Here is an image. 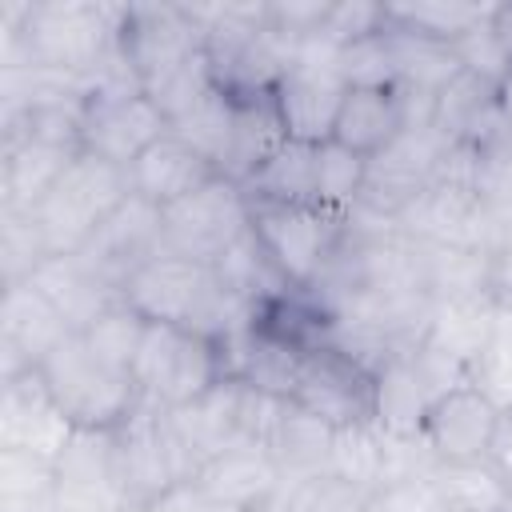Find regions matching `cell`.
<instances>
[{
  "label": "cell",
  "instance_id": "cell-9",
  "mask_svg": "<svg viewBox=\"0 0 512 512\" xmlns=\"http://www.w3.org/2000/svg\"><path fill=\"white\" fill-rule=\"evenodd\" d=\"M448 140L428 124V128H404L384 152L368 156L364 172V192H360V216L396 224L400 212L436 180V168L444 160Z\"/></svg>",
  "mask_w": 512,
  "mask_h": 512
},
{
  "label": "cell",
  "instance_id": "cell-23",
  "mask_svg": "<svg viewBox=\"0 0 512 512\" xmlns=\"http://www.w3.org/2000/svg\"><path fill=\"white\" fill-rule=\"evenodd\" d=\"M80 152H84L80 144H60V140H44V136L4 140V148H0V208L32 212L56 188V180L72 168V160Z\"/></svg>",
  "mask_w": 512,
  "mask_h": 512
},
{
  "label": "cell",
  "instance_id": "cell-38",
  "mask_svg": "<svg viewBox=\"0 0 512 512\" xmlns=\"http://www.w3.org/2000/svg\"><path fill=\"white\" fill-rule=\"evenodd\" d=\"M364 172H368V156L328 140L320 144V164H316V188H320V208L352 216L360 208V192H364Z\"/></svg>",
  "mask_w": 512,
  "mask_h": 512
},
{
  "label": "cell",
  "instance_id": "cell-42",
  "mask_svg": "<svg viewBox=\"0 0 512 512\" xmlns=\"http://www.w3.org/2000/svg\"><path fill=\"white\" fill-rule=\"evenodd\" d=\"M232 116H236V100H232L224 88H216V92L204 96L188 116H180V120L172 124V132H176L180 140H188L196 152H204V156L220 168V160H224V152H228V136H232Z\"/></svg>",
  "mask_w": 512,
  "mask_h": 512
},
{
  "label": "cell",
  "instance_id": "cell-25",
  "mask_svg": "<svg viewBox=\"0 0 512 512\" xmlns=\"http://www.w3.org/2000/svg\"><path fill=\"white\" fill-rule=\"evenodd\" d=\"M28 284L40 288V292L52 300V308L68 320L72 332H84L104 308H112L116 300H124V296H120L108 280H100L76 252H68V256H48V260L32 272Z\"/></svg>",
  "mask_w": 512,
  "mask_h": 512
},
{
  "label": "cell",
  "instance_id": "cell-10",
  "mask_svg": "<svg viewBox=\"0 0 512 512\" xmlns=\"http://www.w3.org/2000/svg\"><path fill=\"white\" fill-rule=\"evenodd\" d=\"M116 440H120V468L136 508L168 492L172 484H184L196 476V460L184 448L180 432L172 428L168 408L140 400L136 412L116 428Z\"/></svg>",
  "mask_w": 512,
  "mask_h": 512
},
{
  "label": "cell",
  "instance_id": "cell-40",
  "mask_svg": "<svg viewBox=\"0 0 512 512\" xmlns=\"http://www.w3.org/2000/svg\"><path fill=\"white\" fill-rule=\"evenodd\" d=\"M220 84H216V72H212V60L208 52L200 48L196 56H188L184 64H176L168 76H160L156 84H148V100L164 112L168 124H176L180 116H188L204 96H212Z\"/></svg>",
  "mask_w": 512,
  "mask_h": 512
},
{
  "label": "cell",
  "instance_id": "cell-46",
  "mask_svg": "<svg viewBox=\"0 0 512 512\" xmlns=\"http://www.w3.org/2000/svg\"><path fill=\"white\" fill-rule=\"evenodd\" d=\"M476 192L488 204V212L512 204V132L480 148V160H476Z\"/></svg>",
  "mask_w": 512,
  "mask_h": 512
},
{
  "label": "cell",
  "instance_id": "cell-32",
  "mask_svg": "<svg viewBox=\"0 0 512 512\" xmlns=\"http://www.w3.org/2000/svg\"><path fill=\"white\" fill-rule=\"evenodd\" d=\"M420 244V284L432 304L488 296V248L464 244Z\"/></svg>",
  "mask_w": 512,
  "mask_h": 512
},
{
  "label": "cell",
  "instance_id": "cell-16",
  "mask_svg": "<svg viewBox=\"0 0 512 512\" xmlns=\"http://www.w3.org/2000/svg\"><path fill=\"white\" fill-rule=\"evenodd\" d=\"M344 96H348V84L340 80L336 68L296 64V60L272 88V104L280 112L288 140H304V144H328L336 136Z\"/></svg>",
  "mask_w": 512,
  "mask_h": 512
},
{
  "label": "cell",
  "instance_id": "cell-27",
  "mask_svg": "<svg viewBox=\"0 0 512 512\" xmlns=\"http://www.w3.org/2000/svg\"><path fill=\"white\" fill-rule=\"evenodd\" d=\"M404 128H408V108L400 88H348L332 140L360 156H376Z\"/></svg>",
  "mask_w": 512,
  "mask_h": 512
},
{
  "label": "cell",
  "instance_id": "cell-50",
  "mask_svg": "<svg viewBox=\"0 0 512 512\" xmlns=\"http://www.w3.org/2000/svg\"><path fill=\"white\" fill-rule=\"evenodd\" d=\"M488 296L496 308H512V244L488 248Z\"/></svg>",
  "mask_w": 512,
  "mask_h": 512
},
{
  "label": "cell",
  "instance_id": "cell-37",
  "mask_svg": "<svg viewBox=\"0 0 512 512\" xmlns=\"http://www.w3.org/2000/svg\"><path fill=\"white\" fill-rule=\"evenodd\" d=\"M464 380L488 396L496 412H512V308H496V332L464 368Z\"/></svg>",
  "mask_w": 512,
  "mask_h": 512
},
{
  "label": "cell",
  "instance_id": "cell-7",
  "mask_svg": "<svg viewBox=\"0 0 512 512\" xmlns=\"http://www.w3.org/2000/svg\"><path fill=\"white\" fill-rule=\"evenodd\" d=\"M56 512H136L116 428H76L56 460Z\"/></svg>",
  "mask_w": 512,
  "mask_h": 512
},
{
  "label": "cell",
  "instance_id": "cell-53",
  "mask_svg": "<svg viewBox=\"0 0 512 512\" xmlns=\"http://www.w3.org/2000/svg\"><path fill=\"white\" fill-rule=\"evenodd\" d=\"M492 32H496L500 48H504L508 60H512V4H496V12H492Z\"/></svg>",
  "mask_w": 512,
  "mask_h": 512
},
{
  "label": "cell",
  "instance_id": "cell-2",
  "mask_svg": "<svg viewBox=\"0 0 512 512\" xmlns=\"http://www.w3.org/2000/svg\"><path fill=\"white\" fill-rule=\"evenodd\" d=\"M40 376L56 408L72 420V428H120L140 404V388L132 372L100 360L80 332L64 336L48 352Z\"/></svg>",
  "mask_w": 512,
  "mask_h": 512
},
{
  "label": "cell",
  "instance_id": "cell-19",
  "mask_svg": "<svg viewBox=\"0 0 512 512\" xmlns=\"http://www.w3.org/2000/svg\"><path fill=\"white\" fill-rule=\"evenodd\" d=\"M72 336L68 320L52 308V300L24 284H4V304H0V356H4V372L0 376H16L24 368H40L48 360V352Z\"/></svg>",
  "mask_w": 512,
  "mask_h": 512
},
{
  "label": "cell",
  "instance_id": "cell-13",
  "mask_svg": "<svg viewBox=\"0 0 512 512\" xmlns=\"http://www.w3.org/2000/svg\"><path fill=\"white\" fill-rule=\"evenodd\" d=\"M120 48L144 76V92H148V84H156L160 76H168L176 64H184L204 48V32L184 12V0H160V4L136 0L124 4Z\"/></svg>",
  "mask_w": 512,
  "mask_h": 512
},
{
  "label": "cell",
  "instance_id": "cell-24",
  "mask_svg": "<svg viewBox=\"0 0 512 512\" xmlns=\"http://www.w3.org/2000/svg\"><path fill=\"white\" fill-rule=\"evenodd\" d=\"M432 128L448 140V144H472L484 148L500 136L512 132V124L500 112V84L480 80L472 72L452 76L432 104Z\"/></svg>",
  "mask_w": 512,
  "mask_h": 512
},
{
  "label": "cell",
  "instance_id": "cell-12",
  "mask_svg": "<svg viewBox=\"0 0 512 512\" xmlns=\"http://www.w3.org/2000/svg\"><path fill=\"white\" fill-rule=\"evenodd\" d=\"M160 252H168L164 244V212L148 200H140L136 192L92 232V240L76 252L100 280H108L116 292H124V284L152 264Z\"/></svg>",
  "mask_w": 512,
  "mask_h": 512
},
{
  "label": "cell",
  "instance_id": "cell-39",
  "mask_svg": "<svg viewBox=\"0 0 512 512\" xmlns=\"http://www.w3.org/2000/svg\"><path fill=\"white\" fill-rule=\"evenodd\" d=\"M52 256L32 212L0 208V276L4 284H24Z\"/></svg>",
  "mask_w": 512,
  "mask_h": 512
},
{
  "label": "cell",
  "instance_id": "cell-43",
  "mask_svg": "<svg viewBox=\"0 0 512 512\" xmlns=\"http://www.w3.org/2000/svg\"><path fill=\"white\" fill-rule=\"evenodd\" d=\"M376 32H388V0H332L328 20L320 28V36H328L340 48Z\"/></svg>",
  "mask_w": 512,
  "mask_h": 512
},
{
  "label": "cell",
  "instance_id": "cell-48",
  "mask_svg": "<svg viewBox=\"0 0 512 512\" xmlns=\"http://www.w3.org/2000/svg\"><path fill=\"white\" fill-rule=\"evenodd\" d=\"M368 512H440V500H436L428 476L424 480H396L372 496Z\"/></svg>",
  "mask_w": 512,
  "mask_h": 512
},
{
  "label": "cell",
  "instance_id": "cell-47",
  "mask_svg": "<svg viewBox=\"0 0 512 512\" xmlns=\"http://www.w3.org/2000/svg\"><path fill=\"white\" fill-rule=\"evenodd\" d=\"M328 8H332V0H268V28L280 32L284 40L300 44L324 28Z\"/></svg>",
  "mask_w": 512,
  "mask_h": 512
},
{
  "label": "cell",
  "instance_id": "cell-4",
  "mask_svg": "<svg viewBox=\"0 0 512 512\" xmlns=\"http://www.w3.org/2000/svg\"><path fill=\"white\" fill-rule=\"evenodd\" d=\"M352 216L316 204H252V232L292 292H312L336 260Z\"/></svg>",
  "mask_w": 512,
  "mask_h": 512
},
{
  "label": "cell",
  "instance_id": "cell-44",
  "mask_svg": "<svg viewBox=\"0 0 512 512\" xmlns=\"http://www.w3.org/2000/svg\"><path fill=\"white\" fill-rule=\"evenodd\" d=\"M452 52H456L460 68L472 72V76H480V80L500 84V80L512 72V60H508V52L500 48V40H496V32H492V16H488L484 24H476L472 32H464V36L452 44Z\"/></svg>",
  "mask_w": 512,
  "mask_h": 512
},
{
  "label": "cell",
  "instance_id": "cell-29",
  "mask_svg": "<svg viewBox=\"0 0 512 512\" xmlns=\"http://www.w3.org/2000/svg\"><path fill=\"white\" fill-rule=\"evenodd\" d=\"M288 140L280 112L272 104V96H252V100H236V116H232V136H228V152L220 160V176L232 184H248L252 172Z\"/></svg>",
  "mask_w": 512,
  "mask_h": 512
},
{
  "label": "cell",
  "instance_id": "cell-54",
  "mask_svg": "<svg viewBox=\"0 0 512 512\" xmlns=\"http://www.w3.org/2000/svg\"><path fill=\"white\" fill-rule=\"evenodd\" d=\"M488 216H492V248L496 244H512V204L492 208Z\"/></svg>",
  "mask_w": 512,
  "mask_h": 512
},
{
  "label": "cell",
  "instance_id": "cell-41",
  "mask_svg": "<svg viewBox=\"0 0 512 512\" xmlns=\"http://www.w3.org/2000/svg\"><path fill=\"white\" fill-rule=\"evenodd\" d=\"M336 72H340V80L348 88H400L392 32H376V36L344 44L340 60H336Z\"/></svg>",
  "mask_w": 512,
  "mask_h": 512
},
{
  "label": "cell",
  "instance_id": "cell-28",
  "mask_svg": "<svg viewBox=\"0 0 512 512\" xmlns=\"http://www.w3.org/2000/svg\"><path fill=\"white\" fill-rule=\"evenodd\" d=\"M328 472L364 492H380L396 484V436H388L376 420H356L336 428Z\"/></svg>",
  "mask_w": 512,
  "mask_h": 512
},
{
  "label": "cell",
  "instance_id": "cell-35",
  "mask_svg": "<svg viewBox=\"0 0 512 512\" xmlns=\"http://www.w3.org/2000/svg\"><path fill=\"white\" fill-rule=\"evenodd\" d=\"M392 32V28H388ZM396 40V68H400V88H412V92H428L436 96L452 76H460V60L452 52V44H436V40H424V36H404V32H392Z\"/></svg>",
  "mask_w": 512,
  "mask_h": 512
},
{
  "label": "cell",
  "instance_id": "cell-26",
  "mask_svg": "<svg viewBox=\"0 0 512 512\" xmlns=\"http://www.w3.org/2000/svg\"><path fill=\"white\" fill-rule=\"evenodd\" d=\"M332 424H324L320 416L304 412L300 404L284 400L264 432L268 452L276 456L284 480H308V476H324L328 460H332Z\"/></svg>",
  "mask_w": 512,
  "mask_h": 512
},
{
  "label": "cell",
  "instance_id": "cell-8",
  "mask_svg": "<svg viewBox=\"0 0 512 512\" xmlns=\"http://www.w3.org/2000/svg\"><path fill=\"white\" fill-rule=\"evenodd\" d=\"M252 228V200L240 184L216 176L200 192L164 208V244L176 256L216 264Z\"/></svg>",
  "mask_w": 512,
  "mask_h": 512
},
{
  "label": "cell",
  "instance_id": "cell-56",
  "mask_svg": "<svg viewBox=\"0 0 512 512\" xmlns=\"http://www.w3.org/2000/svg\"><path fill=\"white\" fill-rule=\"evenodd\" d=\"M508 512H512V504H508Z\"/></svg>",
  "mask_w": 512,
  "mask_h": 512
},
{
  "label": "cell",
  "instance_id": "cell-49",
  "mask_svg": "<svg viewBox=\"0 0 512 512\" xmlns=\"http://www.w3.org/2000/svg\"><path fill=\"white\" fill-rule=\"evenodd\" d=\"M136 512H236V508H224V504L208 500L192 480H184V484H172L168 492L152 496V500L140 504Z\"/></svg>",
  "mask_w": 512,
  "mask_h": 512
},
{
  "label": "cell",
  "instance_id": "cell-52",
  "mask_svg": "<svg viewBox=\"0 0 512 512\" xmlns=\"http://www.w3.org/2000/svg\"><path fill=\"white\" fill-rule=\"evenodd\" d=\"M0 512H56V496H0Z\"/></svg>",
  "mask_w": 512,
  "mask_h": 512
},
{
  "label": "cell",
  "instance_id": "cell-20",
  "mask_svg": "<svg viewBox=\"0 0 512 512\" xmlns=\"http://www.w3.org/2000/svg\"><path fill=\"white\" fill-rule=\"evenodd\" d=\"M496 404L480 396L468 380L448 388L424 416L420 440L436 456V464H472L484 460L492 428H496Z\"/></svg>",
  "mask_w": 512,
  "mask_h": 512
},
{
  "label": "cell",
  "instance_id": "cell-5",
  "mask_svg": "<svg viewBox=\"0 0 512 512\" xmlns=\"http://www.w3.org/2000/svg\"><path fill=\"white\" fill-rule=\"evenodd\" d=\"M228 376L224 348L192 328L180 324H152L144 332L140 356L132 364V380L140 388V400L156 408H180L208 392L216 380Z\"/></svg>",
  "mask_w": 512,
  "mask_h": 512
},
{
  "label": "cell",
  "instance_id": "cell-14",
  "mask_svg": "<svg viewBox=\"0 0 512 512\" xmlns=\"http://www.w3.org/2000/svg\"><path fill=\"white\" fill-rule=\"evenodd\" d=\"M72 432L76 428L56 408L40 368L0 376V448H20L56 464Z\"/></svg>",
  "mask_w": 512,
  "mask_h": 512
},
{
  "label": "cell",
  "instance_id": "cell-17",
  "mask_svg": "<svg viewBox=\"0 0 512 512\" xmlns=\"http://www.w3.org/2000/svg\"><path fill=\"white\" fill-rule=\"evenodd\" d=\"M168 128L172 124L148 100V92L124 96V100H92L84 108L80 144H84V152H92L116 168H132L140 160V152L152 148Z\"/></svg>",
  "mask_w": 512,
  "mask_h": 512
},
{
  "label": "cell",
  "instance_id": "cell-3",
  "mask_svg": "<svg viewBox=\"0 0 512 512\" xmlns=\"http://www.w3.org/2000/svg\"><path fill=\"white\" fill-rule=\"evenodd\" d=\"M132 196L128 168H116L92 152H80L72 168L56 180V188L32 208L52 256L80 252L92 232Z\"/></svg>",
  "mask_w": 512,
  "mask_h": 512
},
{
  "label": "cell",
  "instance_id": "cell-34",
  "mask_svg": "<svg viewBox=\"0 0 512 512\" xmlns=\"http://www.w3.org/2000/svg\"><path fill=\"white\" fill-rule=\"evenodd\" d=\"M496 4H460V0H388V28L404 36H424L436 44H456L464 32L484 24Z\"/></svg>",
  "mask_w": 512,
  "mask_h": 512
},
{
  "label": "cell",
  "instance_id": "cell-22",
  "mask_svg": "<svg viewBox=\"0 0 512 512\" xmlns=\"http://www.w3.org/2000/svg\"><path fill=\"white\" fill-rule=\"evenodd\" d=\"M216 176H220V168H216L204 152H196L188 140H180L172 128H168L152 148H144L140 160L128 168L132 192H136L140 200L156 204L160 212L172 208V204H180L184 196L200 192V188L212 184Z\"/></svg>",
  "mask_w": 512,
  "mask_h": 512
},
{
  "label": "cell",
  "instance_id": "cell-31",
  "mask_svg": "<svg viewBox=\"0 0 512 512\" xmlns=\"http://www.w3.org/2000/svg\"><path fill=\"white\" fill-rule=\"evenodd\" d=\"M316 164H320V144L304 140H284L244 184L252 204H316L320 208V188H316Z\"/></svg>",
  "mask_w": 512,
  "mask_h": 512
},
{
  "label": "cell",
  "instance_id": "cell-15",
  "mask_svg": "<svg viewBox=\"0 0 512 512\" xmlns=\"http://www.w3.org/2000/svg\"><path fill=\"white\" fill-rule=\"evenodd\" d=\"M396 228L424 244L492 248V216L472 184L432 180L396 220Z\"/></svg>",
  "mask_w": 512,
  "mask_h": 512
},
{
  "label": "cell",
  "instance_id": "cell-55",
  "mask_svg": "<svg viewBox=\"0 0 512 512\" xmlns=\"http://www.w3.org/2000/svg\"><path fill=\"white\" fill-rule=\"evenodd\" d=\"M508 492H512V480H508Z\"/></svg>",
  "mask_w": 512,
  "mask_h": 512
},
{
  "label": "cell",
  "instance_id": "cell-45",
  "mask_svg": "<svg viewBox=\"0 0 512 512\" xmlns=\"http://www.w3.org/2000/svg\"><path fill=\"white\" fill-rule=\"evenodd\" d=\"M56 488V464L20 448H0V496H44Z\"/></svg>",
  "mask_w": 512,
  "mask_h": 512
},
{
  "label": "cell",
  "instance_id": "cell-36",
  "mask_svg": "<svg viewBox=\"0 0 512 512\" xmlns=\"http://www.w3.org/2000/svg\"><path fill=\"white\" fill-rule=\"evenodd\" d=\"M144 332H148V320L128 304V300H116L112 308H104L80 336L88 340V348L108 360L112 368H124L132 372L136 356H140V344H144Z\"/></svg>",
  "mask_w": 512,
  "mask_h": 512
},
{
  "label": "cell",
  "instance_id": "cell-11",
  "mask_svg": "<svg viewBox=\"0 0 512 512\" xmlns=\"http://www.w3.org/2000/svg\"><path fill=\"white\" fill-rule=\"evenodd\" d=\"M292 404L320 416L332 428L372 420V368H364L352 352L332 340H316L304 352Z\"/></svg>",
  "mask_w": 512,
  "mask_h": 512
},
{
  "label": "cell",
  "instance_id": "cell-33",
  "mask_svg": "<svg viewBox=\"0 0 512 512\" xmlns=\"http://www.w3.org/2000/svg\"><path fill=\"white\" fill-rule=\"evenodd\" d=\"M428 484L440 500V512H508L512 492L508 480L488 464H436L428 472Z\"/></svg>",
  "mask_w": 512,
  "mask_h": 512
},
{
  "label": "cell",
  "instance_id": "cell-51",
  "mask_svg": "<svg viewBox=\"0 0 512 512\" xmlns=\"http://www.w3.org/2000/svg\"><path fill=\"white\" fill-rule=\"evenodd\" d=\"M484 460H488L504 480H512V412H500V416H496V428H492V440H488Z\"/></svg>",
  "mask_w": 512,
  "mask_h": 512
},
{
  "label": "cell",
  "instance_id": "cell-18",
  "mask_svg": "<svg viewBox=\"0 0 512 512\" xmlns=\"http://www.w3.org/2000/svg\"><path fill=\"white\" fill-rule=\"evenodd\" d=\"M248 404H252V384L240 380V376H224L208 392H200L196 400H188L180 408H168L172 428L180 432L196 468L208 456L224 452L228 444L248 440Z\"/></svg>",
  "mask_w": 512,
  "mask_h": 512
},
{
  "label": "cell",
  "instance_id": "cell-30",
  "mask_svg": "<svg viewBox=\"0 0 512 512\" xmlns=\"http://www.w3.org/2000/svg\"><path fill=\"white\" fill-rule=\"evenodd\" d=\"M496 332V304L492 296H464V300H440L428 312L424 344L456 364H472L480 348Z\"/></svg>",
  "mask_w": 512,
  "mask_h": 512
},
{
  "label": "cell",
  "instance_id": "cell-1",
  "mask_svg": "<svg viewBox=\"0 0 512 512\" xmlns=\"http://www.w3.org/2000/svg\"><path fill=\"white\" fill-rule=\"evenodd\" d=\"M124 4L104 0H32L20 36L0 40V68L44 64L56 72L88 76L120 40Z\"/></svg>",
  "mask_w": 512,
  "mask_h": 512
},
{
  "label": "cell",
  "instance_id": "cell-6",
  "mask_svg": "<svg viewBox=\"0 0 512 512\" xmlns=\"http://www.w3.org/2000/svg\"><path fill=\"white\" fill-rule=\"evenodd\" d=\"M456 384H464V364L432 352L424 340L396 348L372 368V420L388 436H420L428 408Z\"/></svg>",
  "mask_w": 512,
  "mask_h": 512
},
{
  "label": "cell",
  "instance_id": "cell-21",
  "mask_svg": "<svg viewBox=\"0 0 512 512\" xmlns=\"http://www.w3.org/2000/svg\"><path fill=\"white\" fill-rule=\"evenodd\" d=\"M192 484L208 500H216L224 508L256 512L268 496H276V488L284 484V472H280L276 456L268 452V444H260V440H236L224 452L208 456L196 468Z\"/></svg>",
  "mask_w": 512,
  "mask_h": 512
}]
</instances>
